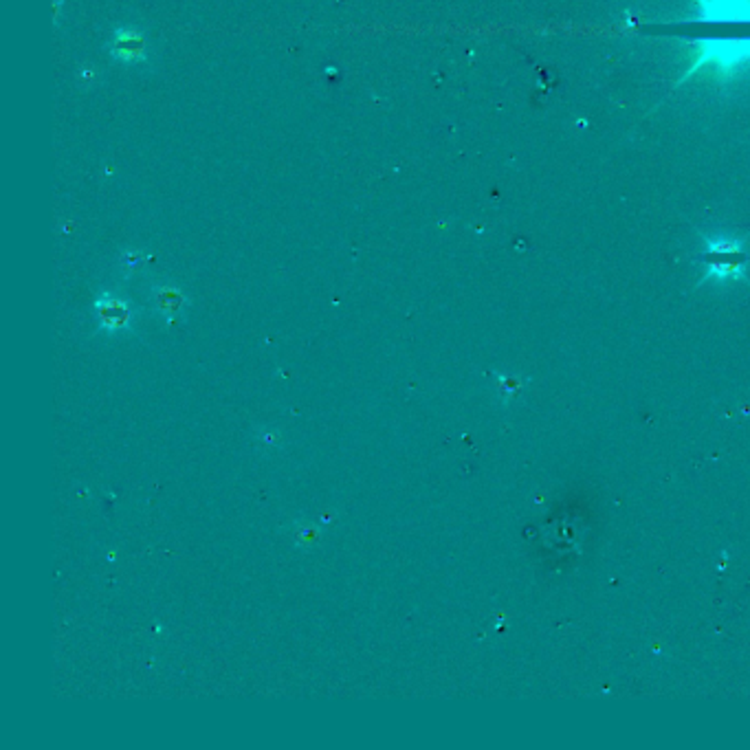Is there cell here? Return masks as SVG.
<instances>
[{
    "instance_id": "6da1fadb",
    "label": "cell",
    "mask_w": 750,
    "mask_h": 750,
    "mask_svg": "<svg viewBox=\"0 0 750 750\" xmlns=\"http://www.w3.org/2000/svg\"><path fill=\"white\" fill-rule=\"evenodd\" d=\"M702 251L694 256L695 264H702V276L695 288L715 286H750V232L733 234L720 229H695Z\"/></svg>"
},
{
    "instance_id": "7a4b0ae2",
    "label": "cell",
    "mask_w": 750,
    "mask_h": 750,
    "mask_svg": "<svg viewBox=\"0 0 750 750\" xmlns=\"http://www.w3.org/2000/svg\"><path fill=\"white\" fill-rule=\"evenodd\" d=\"M689 47V66L676 80L673 89L686 84L700 71H711L720 89L733 84L739 73L750 69V38H680Z\"/></svg>"
},
{
    "instance_id": "3957f363",
    "label": "cell",
    "mask_w": 750,
    "mask_h": 750,
    "mask_svg": "<svg viewBox=\"0 0 750 750\" xmlns=\"http://www.w3.org/2000/svg\"><path fill=\"white\" fill-rule=\"evenodd\" d=\"M694 22H750V0H694Z\"/></svg>"
},
{
    "instance_id": "277c9868",
    "label": "cell",
    "mask_w": 750,
    "mask_h": 750,
    "mask_svg": "<svg viewBox=\"0 0 750 750\" xmlns=\"http://www.w3.org/2000/svg\"><path fill=\"white\" fill-rule=\"evenodd\" d=\"M108 51L110 57L122 64H143L148 60V40L137 27H119L110 36Z\"/></svg>"
},
{
    "instance_id": "5b68a950",
    "label": "cell",
    "mask_w": 750,
    "mask_h": 750,
    "mask_svg": "<svg viewBox=\"0 0 750 750\" xmlns=\"http://www.w3.org/2000/svg\"><path fill=\"white\" fill-rule=\"evenodd\" d=\"M95 315L99 320V328L104 333H124L132 328V309L124 297H115L110 293H104L95 302Z\"/></svg>"
},
{
    "instance_id": "8992f818",
    "label": "cell",
    "mask_w": 750,
    "mask_h": 750,
    "mask_svg": "<svg viewBox=\"0 0 750 750\" xmlns=\"http://www.w3.org/2000/svg\"><path fill=\"white\" fill-rule=\"evenodd\" d=\"M152 300H155L157 311L161 312L167 321H175L176 315H179V311L185 306V302H187L181 288L170 286V285L157 286L155 293H152Z\"/></svg>"
},
{
    "instance_id": "52a82bcc",
    "label": "cell",
    "mask_w": 750,
    "mask_h": 750,
    "mask_svg": "<svg viewBox=\"0 0 750 750\" xmlns=\"http://www.w3.org/2000/svg\"><path fill=\"white\" fill-rule=\"evenodd\" d=\"M295 543L302 548H311L321 540V528L312 522H297L295 526Z\"/></svg>"
},
{
    "instance_id": "ba28073f",
    "label": "cell",
    "mask_w": 750,
    "mask_h": 750,
    "mask_svg": "<svg viewBox=\"0 0 750 750\" xmlns=\"http://www.w3.org/2000/svg\"><path fill=\"white\" fill-rule=\"evenodd\" d=\"M498 392L499 396L504 398V401H513V398L517 396L519 392H522V381H519V377H508V374H498Z\"/></svg>"
},
{
    "instance_id": "9c48e42d",
    "label": "cell",
    "mask_w": 750,
    "mask_h": 750,
    "mask_svg": "<svg viewBox=\"0 0 750 750\" xmlns=\"http://www.w3.org/2000/svg\"><path fill=\"white\" fill-rule=\"evenodd\" d=\"M256 436H258V440L267 447H276L282 439L280 431H273V430H260Z\"/></svg>"
},
{
    "instance_id": "30bf717a",
    "label": "cell",
    "mask_w": 750,
    "mask_h": 750,
    "mask_svg": "<svg viewBox=\"0 0 750 750\" xmlns=\"http://www.w3.org/2000/svg\"><path fill=\"white\" fill-rule=\"evenodd\" d=\"M124 262H126L128 268H137V264L141 262V260H139L137 253H126V260H124Z\"/></svg>"
}]
</instances>
